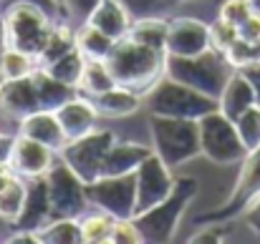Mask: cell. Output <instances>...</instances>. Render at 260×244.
<instances>
[{
    "instance_id": "cell-19",
    "label": "cell",
    "mask_w": 260,
    "mask_h": 244,
    "mask_svg": "<svg viewBox=\"0 0 260 244\" xmlns=\"http://www.w3.org/2000/svg\"><path fill=\"white\" fill-rule=\"evenodd\" d=\"M154 149L142 144V141H114L106 159H104V166H101V176H121V174H134L144 159L152 154Z\"/></svg>"
},
{
    "instance_id": "cell-23",
    "label": "cell",
    "mask_w": 260,
    "mask_h": 244,
    "mask_svg": "<svg viewBox=\"0 0 260 244\" xmlns=\"http://www.w3.org/2000/svg\"><path fill=\"white\" fill-rule=\"evenodd\" d=\"M33 83H36L38 103H41L43 111H58L66 101H71L74 96H79V88L53 78L46 68H36L33 71Z\"/></svg>"
},
{
    "instance_id": "cell-31",
    "label": "cell",
    "mask_w": 260,
    "mask_h": 244,
    "mask_svg": "<svg viewBox=\"0 0 260 244\" xmlns=\"http://www.w3.org/2000/svg\"><path fill=\"white\" fill-rule=\"evenodd\" d=\"M84 66H86V58L81 56L79 48H74V51H69L66 56H61L58 61H53L46 71H48L53 78L69 83V86H74V88H79L81 73H84Z\"/></svg>"
},
{
    "instance_id": "cell-16",
    "label": "cell",
    "mask_w": 260,
    "mask_h": 244,
    "mask_svg": "<svg viewBox=\"0 0 260 244\" xmlns=\"http://www.w3.org/2000/svg\"><path fill=\"white\" fill-rule=\"evenodd\" d=\"M0 111L15 124L30 116L33 111H41L33 73L25 78H5V83L0 86Z\"/></svg>"
},
{
    "instance_id": "cell-29",
    "label": "cell",
    "mask_w": 260,
    "mask_h": 244,
    "mask_svg": "<svg viewBox=\"0 0 260 244\" xmlns=\"http://www.w3.org/2000/svg\"><path fill=\"white\" fill-rule=\"evenodd\" d=\"M114 217L96 209V212H86L81 217V234H84V244H109L111 242V229H114Z\"/></svg>"
},
{
    "instance_id": "cell-6",
    "label": "cell",
    "mask_w": 260,
    "mask_h": 244,
    "mask_svg": "<svg viewBox=\"0 0 260 244\" xmlns=\"http://www.w3.org/2000/svg\"><path fill=\"white\" fill-rule=\"evenodd\" d=\"M5 23H8V35H10V48L25 51L30 56H41V51L46 48L56 20L41 10L33 3L25 0H10L3 8Z\"/></svg>"
},
{
    "instance_id": "cell-13",
    "label": "cell",
    "mask_w": 260,
    "mask_h": 244,
    "mask_svg": "<svg viewBox=\"0 0 260 244\" xmlns=\"http://www.w3.org/2000/svg\"><path fill=\"white\" fill-rule=\"evenodd\" d=\"M212 46L210 38V23L189 15H174L170 18L167 30V56H197Z\"/></svg>"
},
{
    "instance_id": "cell-2",
    "label": "cell",
    "mask_w": 260,
    "mask_h": 244,
    "mask_svg": "<svg viewBox=\"0 0 260 244\" xmlns=\"http://www.w3.org/2000/svg\"><path fill=\"white\" fill-rule=\"evenodd\" d=\"M197 191H200V184H197L194 176H179L167 199H162L159 204H154L147 212H139L134 217V222L142 232L144 244L172 242L187 209H189V204L197 196Z\"/></svg>"
},
{
    "instance_id": "cell-12",
    "label": "cell",
    "mask_w": 260,
    "mask_h": 244,
    "mask_svg": "<svg viewBox=\"0 0 260 244\" xmlns=\"http://www.w3.org/2000/svg\"><path fill=\"white\" fill-rule=\"evenodd\" d=\"M174 169H170L154 151L144 159V164L134 171L137 179V214L152 209L154 204H159L162 199L170 196L174 189Z\"/></svg>"
},
{
    "instance_id": "cell-9",
    "label": "cell",
    "mask_w": 260,
    "mask_h": 244,
    "mask_svg": "<svg viewBox=\"0 0 260 244\" xmlns=\"http://www.w3.org/2000/svg\"><path fill=\"white\" fill-rule=\"evenodd\" d=\"M48 196H51V217H71L81 219L88 212L91 201L86 194V181L61 159L46 171Z\"/></svg>"
},
{
    "instance_id": "cell-22",
    "label": "cell",
    "mask_w": 260,
    "mask_h": 244,
    "mask_svg": "<svg viewBox=\"0 0 260 244\" xmlns=\"http://www.w3.org/2000/svg\"><path fill=\"white\" fill-rule=\"evenodd\" d=\"M258 101H255V91H253V86L250 81L240 73V71H235L228 83H225V88H222V93L217 96V108L228 116V118H238L245 108H250V106H255Z\"/></svg>"
},
{
    "instance_id": "cell-14",
    "label": "cell",
    "mask_w": 260,
    "mask_h": 244,
    "mask_svg": "<svg viewBox=\"0 0 260 244\" xmlns=\"http://www.w3.org/2000/svg\"><path fill=\"white\" fill-rule=\"evenodd\" d=\"M56 151L48 149L41 141H33L23 134H15V149L10 156V171L20 179H33V176H43L53 161H56Z\"/></svg>"
},
{
    "instance_id": "cell-34",
    "label": "cell",
    "mask_w": 260,
    "mask_h": 244,
    "mask_svg": "<svg viewBox=\"0 0 260 244\" xmlns=\"http://www.w3.org/2000/svg\"><path fill=\"white\" fill-rule=\"evenodd\" d=\"M230 66L235 71L250 66V63H260V40H245V38H238L228 51H225Z\"/></svg>"
},
{
    "instance_id": "cell-1",
    "label": "cell",
    "mask_w": 260,
    "mask_h": 244,
    "mask_svg": "<svg viewBox=\"0 0 260 244\" xmlns=\"http://www.w3.org/2000/svg\"><path fill=\"white\" fill-rule=\"evenodd\" d=\"M165 58H167L165 51L142 46L126 35L116 40L114 51L106 58V66L119 86L132 88L137 93H147L165 76Z\"/></svg>"
},
{
    "instance_id": "cell-44",
    "label": "cell",
    "mask_w": 260,
    "mask_h": 244,
    "mask_svg": "<svg viewBox=\"0 0 260 244\" xmlns=\"http://www.w3.org/2000/svg\"><path fill=\"white\" fill-rule=\"evenodd\" d=\"M15 149V134H0V164L8 166Z\"/></svg>"
},
{
    "instance_id": "cell-30",
    "label": "cell",
    "mask_w": 260,
    "mask_h": 244,
    "mask_svg": "<svg viewBox=\"0 0 260 244\" xmlns=\"http://www.w3.org/2000/svg\"><path fill=\"white\" fill-rule=\"evenodd\" d=\"M23 201H25V179L13 174L10 181L0 186V219L13 224L23 209Z\"/></svg>"
},
{
    "instance_id": "cell-15",
    "label": "cell",
    "mask_w": 260,
    "mask_h": 244,
    "mask_svg": "<svg viewBox=\"0 0 260 244\" xmlns=\"http://www.w3.org/2000/svg\"><path fill=\"white\" fill-rule=\"evenodd\" d=\"M53 217H51V196H48L46 174L25 179V201H23V209H20L18 219L13 222V227L25 229V232H38Z\"/></svg>"
},
{
    "instance_id": "cell-49",
    "label": "cell",
    "mask_w": 260,
    "mask_h": 244,
    "mask_svg": "<svg viewBox=\"0 0 260 244\" xmlns=\"http://www.w3.org/2000/svg\"><path fill=\"white\" fill-rule=\"evenodd\" d=\"M5 83V73H3V68H0V86Z\"/></svg>"
},
{
    "instance_id": "cell-20",
    "label": "cell",
    "mask_w": 260,
    "mask_h": 244,
    "mask_svg": "<svg viewBox=\"0 0 260 244\" xmlns=\"http://www.w3.org/2000/svg\"><path fill=\"white\" fill-rule=\"evenodd\" d=\"M86 23L93 25V28H99L101 33H106L109 38L121 40V38L129 35V28L134 23V15L126 10V5L121 0H101L93 8V13L88 15Z\"/></svg>"
},
{
    "instance_id": "cell-33",
    "label": "cell",
    "mask_w": 260,
    "mask_h": 244,
    "mask_svg": "<svg viewBox=\"0 0 260 244\" xmlns=\"http://www.w3.org/2000/svg\"><path fill=\"white\" fill-rule=\"evenodd\" d=\"M235 129L240 134V141L245 144L248 151L258 149L260 146V106H250L245 108L238 118H235Z\"/></svg>"
},
{
    "instance_id": "cell-21",
    "label": "cell",
    "mask_w": 260,
    "mask_h": 244,
    "mask_svg": "<svg viewBox=\"0 0 260 244\" xmlns=\"http://www.w3.org/2000/svg\"><path fill=\"white\" fill-rule=\"evenodd\" d=\"M99 116L104 118H124V116H134L144 108V93H137L132 88H124V86H114L109 91H104L101 96L91 98Z\"/></svg>"
},
{
    "instance_id": "cell-3",
    "label": "cell",
    "mask_w": 260,
    "mask_h": 244,
    "mask_svg": "<svg viewBox=\"0 0 260 244\" xmlns=\"http://www.w3.org/2000/svg\"><path fill=\"white\" fill-rule=\"evenodd\" d=\"M235 73L228 56L217 48H207L197 56H167L165 58V76L184 83L205 96L217 98L225 88L228 78Z\"/></svg>"
},
{
    "instance_id": "cell-39",
    "label": "cell",
    "mask_w": 260,
    "mask_h": 244,
    "mask_svg": "<svg viewBox=\"0 0 260 244\" xmlns=\"http://www.w3.org/2000/svg\"><path fill=\"white\" fill-rule=\"evenodd\" d=\"M99 3H101V0H61L63 13H66L69 23H74V25L86 23L88 15L93 13V8H96Z\"/></svg>"
},
{
    "instance_id": "cell-28",
    "label": "cell",
    "mask_w": 260,
    "mask_h": 244,
    "mask_svg": "<svg viewBox=\"0 0 260 244\" xmlns=\"http://www.w3.org/2000/svg\"><path fill=\"white\" fill-rule=\"evenodd\" d=\"M114 86H116V78L109 71L106 61H86L84 73H81V81H79V93L81 96L96 98V96H101L104 91H109Z\"/></svg>"
},
{
    "instance_id": "cell-11",
    "label": "cell",
    "mask_w": 260,
    "mask_h": 244,
    "mask_svg": "<svg viewBox=\"0 0 260 244\" xmlns=\"http://www.w3.org/2000/svg\"><path fill=\"white\" fill-rule=\"evenodd\" d=\"M88 201L93 209L111 214L114 219L137 217V179L134 174L121 176H99L86 184Z\"/></svg>"
},
{
    "instance_id": "cell-7",
    "label": "cell",
    "mask_w": 260,
    "mask_h": 244,
    "mask_svg": "<svg viewBox=\"0 0 260 244\" xmlns=\"http://www.w3.org/2000/svg\"><path fill=\"white\" fill-rule=\"evenodd\" d=\"M197 124H200V151L207 161L220 164V166H233L245 159L248 149L240 141L235 121L228 118L220 108L210 111Z\"/></svg>"
},
{
    "instance_id": "cell-32",
    "label": "cell",
    "mask_w": 260,
    "mask_h": 244,
    "mask_svg": "<svg viewBox=\"0 0 260 244\" xmlns=\"http://www.w3.org/2000/svg\"><path fill=\"white\" fill-rule=\"evenodd\" d=\"M0 68H3L5 78H25V76H30L38 68V61H36V56H30L25 51L8 48L0 56Z\"/></svg>"
},
{
    "instance_id": "cell-8",
    "label": "cell",
    "mask_w": 260,
    "mask_h": 244,
    "mask_svg": "<svg viewBox=\"0 0 260 244\" xmlns=\"http://www.w3.org/2000/svg\"><path fill=\"white\" fill-rule=\"evenodd\" d=\"M258 194H260V146L253 149V151H248L245 159L240 161V174H238V179H235V186H233L230 196H228L220 207L205 212L202 217H194V227H200V224H212V222H217V224H230L233 219L243 217L245 207H248Z\"/></svg>"
},
{
    "instance_id": "cell-25",
    "label": "cell",
    "mask_w": 260,
    "mask_h": 244,
    "mask_svg": "<svg viewBox=\"0 0 260 244\" xmlns=\"http://www.w3.org/2000/svg\"><path fill=\"white\" fill-rule=\"evenodd\" d=\"M76 48V25L69 23V20H61L53 25V33L46 43V48L41 51V56L36 58L38 61V68H48L53 61H58L61 56H66L69 51Z\"/></svg>"
},
{
    "instance_id": "cell-10",
    "label": "cell",
    "mask_w": 260,
    "mask_h": 244,
    "mask_svg": "<svg viewBox=\"0 0 260 244\" xmlns=\"http://www.w3.org/2000/svg\"><path fill=\"white\" fill-rule=\"evenodd\" d=\"M116 141V134L109 129H93L79 139H69L63 144V149L58 151V159L69 164L86 184L101 176V166L104 159L111 149V144Z\"/></svg>"
},
{
    "instance_id": "cell-17",
    "label": "cell",
    "mask_w": 260,
    "mask_h": 244,
    "mask_svg": "<svg viewBox=\"0 0 260 244\" xmlns=\"http://www.w3.org/2000/svg\"><path fill=\"white\" fill-rule=\"evenodd\" d=\"M18 134L33 139V141H41L46 144L48 149H53L56 154L63 149V144L69 141L63 129H61V121L56 116V111H33L30 116L20 118L18 121Z\"/></svg>"
},
{
    "instance_id": "cell-38",
    "label": "cell",
    "mask_w": 260,
    "mask_h": 244,
    "mask_svg": "<svg viewBox=\"0 0 260 244\" xmlns=\"http://www.w3.org/2000/svg\"><path fill=\"white\" fill-rule=\"evenodd\" d=\"M109 244H144V239L134 219H116Z\"/></svg>"
},
{
    "instance_id": "cell-46",
    "label": "cell",
    "mask_w": 260,
    "mask_h": 244,
    "mask_svg": "<svg viewBox=\"0 0 260 244\" xmlns=\"http://www.w3.org/2000/svg\"><path fill=\"white\" fill-rule=\"evenodd\" d=\"M5 242L8 244H41L36 232H25V229H15V234L8 237Z\"/></svg>"
},
{
    "instance_id": "cell-40",
    "label": "cell",
    "mask_w": 260,
    "mask_h": 244,
    "mask_svg": "<svg viewBox=\"0 0 260 244\" xmlns=\"http://www.w3.org/2000/svg\"><path fill=\"white\" fill-rule=\"evenodd\" d=\"M228 224H217V222H212V224H200V229L187 239L189 244H212V242H225L228 237Z\"/></svg>"
},
{
    "instance_id": "cell-41",
    "label": "cell",
    "mask_w": 260,
    "mask_h": 244,
    "mask_svg": "<svg viewBox=\"0 0 260 244\" xmlns=\"http://www.w3.org/2000/svg\"><path fill=\"white\" fill-rule=\"evenodd\" d=\"M243 219H245V227H248L255 237H260V194L248 204V207H245Z\"/></svg>"
},
{
    "instance_id": "cell-48",
    "label": "cell",
    "mask_w": 260,
    "mask_h": 244,
    "mask_svg": "<svg viewBox=\"0 0 260 244\" xmlns=\"http://www.w3.org/2000/svg\"><path fill=\"white\" fill-rule=\"evenodd\" d=\"M248 3H250V5H253V8L260 13V0H248Z\"/></svg>"
},
{
    "instance_id": "cell-37",
    "label": "cell",
    "mask_w": 260,
    "mask_h": 244,
    "mask_svg": "<svg viewBox=\"0 0 260 244\" xmlns=\"http://www.w3.org/2000/svg\"><path fill=\"white\" fill-rule=\"evenodd\" d=\"M253 13H255V8H253L248 0H225V3L220 5L217 18H222V20H228V23H233V25L238 28V25L245 23Z\"/></svg>"
},
{
    "instance_id": "cell-5",
    "label": "cell",
    "mask_w": 260,
    "mask_h": 244,
    "mask_svg": "<svg viewBox=\"0 0 260 244\" xmlns=\"http://www.w3.org/2000/svg\"><path fill=\"white\" fill-rule=\"evenodd\" d=\"M144 108L149 111V116H172V118L200 121L210 111H217V98L205 96L170 76H162L144 93Z\"/></svg>"
},
{
    "instance_id": "cell-50",
    "label": "cell",
    "mask_w": 260,
    "mask_h": 244,
    "mask_svg": "<svg viewBox=\"0 0 260 244\" xmlns=\"http://www.w3.org/2000/svg\"><path fill=\"white\" fill-rule=\"evenodd\" d=\"M177 3H192V0H177Z\"/></svg>"
},
{
    "instance_id": "cell-35",
    "label": "cell",
    "mask_w": 260,
    "mask_h": 244,
    "mask_svg": "<svg viewBox=\"0 0 260 244\" xmlns=\"http://www.w3.org/2000/svg\"><path fill=\"white\" fill-rule=\"evenodd\" d=\"M126 5V10L134 18H147V15H165L172 13L179 5L177 0H121Z\"/></svg>"
},
{
    "instance_id": "cell-43",
    "label": "cell",
    "mask_w": 260,
    "mask_h": 244,
    "mask_svg": "<svg viewBox=\"0 0 260 244\" xmlns=\"http://www.w3.org/2000/svg\"><path fill=\"white\" fill-rule=\"evenodd\" d=\"M238 33H240V38H245V40H260V13L258 10H255L245 23L238 25Z\"/></svg>"
},
{
    "instance_id": "cell-47",
    "label": "cell",
    "mask_w": 260,
    "mask_h": 244,
    "mask_svg": "<svg viewBox=\"0 0 260 244\" xmlns=\"http://www.w3.org/2000/svg\"><path fill=\"white\" fill-rule=\"evenodd\" d=\"M10 48V35H8V23H5V15L0 10V56Z\"/></svg>"
},
{
    "instance_id": "cell-4",
    "label": "cell",
    "mask_w": 260,
    "mask_h": 244,
    "mask_svg": "<svg viewBox=\"0 0 260 244\" xmlns=\"http://www.w3.org/2000/svg\"><path fill=\"white\" fill-rule=\"evenodd\" d=\"M149 134L154 154L170 169H179L192 159L202 156L200 151V124L194 118L172 116H149Z\"/></svg>"
},
{
    "instance_id": "cell-36",
    "label": "cell",
    "mask_w": 260,
    "mask_h": 244,
    "mask_svg": "<svg viewBox=\"0 0 260 244\" xmlns=\"http://www.w3.org/2000/svg\"><path fill=\"white\" fill-rule=\"evenodd\" d=\"M210 38H212V48H217V51L225 53V51L240 38V33H238V28H235L233 23L217 18L215 23H210Z\"/></svg>"
},
{
    "instance_id": "cell-42",
    "label": "cell",
    "mask_w": 260,
    "mask_h": 244,
    "mask_svg": "<svg viewBox=\"0 0 260 244\" xmlns=\"http://www.w3.org/2000/svg\"><path fill=\"white\" fill-rule=\"evenodd\" d=\"M5 3H10V0H5ZM25 3H33V5H38L41 10H46L56 23H61V20H69L66 18V13H63V5H61V0H25Z\"/></svg>"
},
{
    "instance_id": "cell-27",
    "label": "cell",
    "mask_w": 260,
    "mask_h": 244,
    "mask_svg": "<svg viewBox=\"0 0 260 244\" xmlns=\"http://www.w3.org/2000/svg\"><path fill=\"white\" fill-rule=\"evenodd\" d=\"M36 234L41 244H84L81 219H71V217H53Z\"/></svg>"
},
{
    "instance_id": "cell-26",
    "label": "cell",
    "mask_w": 260,
    "mask_h": 244,
    "mask_svg": "<svg viewBox=\"0 0 260 244\" xmlns=\"http://www.w3.org/2000/svg\"><path fill=\"white\" fill-rule=\"evenodd\" d=\"M116 40L109 38L106 33H101L99 28L88 25V23H81L76 25V48L81 51V56L86 61H106L109 53L114 51Z\"/></svg>"
},
{
    "instance_id": "cell-45",
    "label": "cell",
    "mask_w": 260,
    "mask_h": 244,
    "mask_svg": "<svg viewBox=\"0 0 260 244\" xmlns=\"http://www.w3.org/2000/svg\"><path fill=\"white\" fill-rule=\"evenodd\" d=\"M240 73L250 81L253 91H255V101H258V106H260V63H250V66L240 68Z\"/></svg>"
},
{
    "instance_id": "cell-24",
    "label": "cell",
    "mask_w": 260,
    "mask_h": 244,
    "mask_svg": "<svg viewBox=\"0 0 260 244\" xmlns=\"http://www.w3.org/2000/svg\"><path fill=\"white\" fill-rule=\"evenodd\" d=\"M167 30H170V20L165 15H147V18H134V23L129 28V38L137 40V43H142V46L165 51V46H167Z\"/></svg>"
},
{
    "instance_id": "cell-18",
    "label": "cell",
    "mask_w": 260,
    "mask_h": 244,
    "mask_svg": "<svg viewBox=\"0 0 260 244\" xmlns=\"http://www.w3.org/2000/svg\"><path fill=\"white\" fill-rule=\"evenodd\" d=\"M58 121H61V129L66 134V139H79L88 131L96 129V121L101 118L93 101L86 98V96H74L71 101H66L58 111H56Z\"/></svg>"
}]
</instances>
